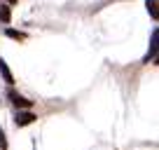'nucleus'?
<instances>
[{"label":"nucleus","mask_w":159,"mask_h":150,"mask_svg":"<svg viewBox=\"0 0 159 150\" xmlns=\"http://www.w3.org/2000/svg\"><path fill=\"white\" fill-rule=\"evenodd\" d=\"M10 145H7V136H5V129L0 127V150H7Z\"/></svg>","instance_id":"nucleus-8"},{"label":"nucleus","mask_w":159,"mask_h":150,"mask_svg":"<svg viewBox=\"0 0 159 150\" xmlns=\"http://www.w3.org/2000/svg\"><path fill=\"white\" fill-rule=\"evenodd\" d=\"M157 38H159V30L152 28V35H150V52H148V56L143 59V63H150V61L157 59Z\"/></svg>","instance_id":"nucleus-2"},{"label":"nucleus","mask_w":159,"mask_h":150,"mask_svg":"<svg viewBox=\"0 0 159 150\" xmlns=\"http://www.w3.org/2000/svg\"><path fill=\"white\" fill-rule=\"evenodd\" d=\"M0 21H2V24H10V21H12V10H10V5H2V2H0Z\"/></svg>","instance_id":"nucleus-5"},{"label":"nucleus","mask_w":159,"mask_h":150,"mask_svg":"<svg viewBox=\"0 0 159 150\" xmlns=\"http://www.w3.org/2000/svg\"><path fill=\"white\" fill-rule=\"evenodd\" d=\"M145 5H148V12L154 21H157V0H145Z\"/></svg>","instance_id":"nucleus-7"},{"label":"nucleus","mask_w":159,"mask_h":150,"mask_svg":"<svg viewBox=\"0 0 159 150\" xmlns=\"http://www.w3.org/2000/svg\"><path fill=\"white\" fill-rule=\"evenodd\" d=\"M0 75H2V80L7 82V85H14V77H12V70H10V66H7V61L5 59H0Z\"/></svg>","instance_id":"nucleus-4"},{"label":"nucleus","mask_w":159,"mask_h":150,"mask_svg":"<svg viewBox=\"0 0 159 150\" xmlns=\"http://www.w3.org/2000/svg\"><path fill=\"white\" fill-rule=\"evenodd\" d=\"M35 120H38V117H35V113H30V110H16V115H14L16 127H28V124H33Z\"/></svg>","instance_id":"nucleus-1"},{"label":"nucleus","mask_w":159,"mask_h":150,"mask_svg":"<svg viewBox=\"0 0 159 150\" xmlns=\"http://www.w3.org/2000/svg\"><path fill=\"white\" fill-rule=\"evenodd\" d=\"M10 99H12V103L16 105V110H28L30 105H33V101H28L26 96L16 94V91H10Z\"/></svg>","instance_id":"nucleus-3"},{"label":"nucleus","mask_w":159,"mask_h":150,"mask_svg":"<svg viewBox=\"0 0 159 150\" xmlns=\"http://www.w3.org/2000/svg\"><path fill=\"white\" fill-rule=\"evenodd\" d=\"M5 2H7V5H14V2H16V0H5Z\"/></svg>","instance_id":"nucleus-9"},{"label":"nucleus","mask_w":159,"mask_h":150,"mask_svg":"<svg viewBox=\"0 0 159 150\" xmlns=\"http://www.w3.org/2000/svg\"><path fill=\"white\" fill-rule=\"evenodd\" d=\"M5 35L12 38V40H26V33L24 30H14V28H5Z\"/></svg>","instance_id":"nucleus-6"}]
</instances>
